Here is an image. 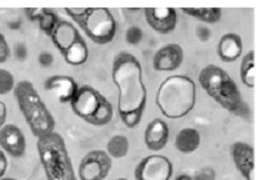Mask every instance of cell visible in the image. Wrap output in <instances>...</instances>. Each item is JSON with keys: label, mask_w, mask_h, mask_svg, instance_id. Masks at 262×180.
I'll return each instance as SVG.
<instances>
[{"label": "cell", "mask_w": 262, "mask_h": 180, "mask_svg": "<svg viewBox=\"0 0 262 180\" xmlns=\"http://www.w3.org/2000/svg\"><path fill=\"white\" fill-rule=\"evenodd\" d=\"M241 78L242 83L250 89L255 87V52L252 50L242 58L241 64Z\"/></svg>", "instance_id": "22"}, {"label": "cell", "mask_w": 262, "mask_h": 180, "mask_svg": "<svg viewBox=\"0 0 262 180\" xmlns=\"http://www.w3.org/2000/svg\"><path fill=\"white\" fill-rule=\"evenodd\" d=\"M92 41L106 45L114 40L118 24L110 10L107 8H88V12L77 23Z\"/></svg>", "instance_id": "7"}, {"label": "cell", "mask_w": 262, "mask_h": 180, "mask_svg": "<svg viewBox=\"0 0 262 180\" xmlns=\"http://www.w3.org/2000/svg\"><path fill=\"white\" fill-rule=\"evenodd\" d=\"M45 90L53 93L60 103H71L78 92V84L68 76H50L44 81Z\"/></svg>", "instance_id": "14"}, {"label": "cell", "mask_w": 262, "mask_h": 180, "mask_svg": "<svg viewBox=\"0 0 262 180\" xmlns=\"http://www.w3.org/2000/svg\"><path fill=\"white\" fill-rule=\"evenodd\" d=\"M65 12L76 23L80 22L88 12V8H65Z\"/></svg>", "instance_id": "27"}, {"label": "cell", "mask_w": 262, "mask_h": 180, "mask_svg": "<svg viewBox=\"0 0 262 180\" xmlns=\"http://www.w3.org/2000/svg\"><path fill=\"white\" fill-rule=\"evenodd\" d=\"M8 111L6 104L0 100V129L6 123Z\"/></svg>", "instance_id": "32"}, {"label": "cell", "mask_w": 262, "mask_h": 180, "mask_svg": "<svg viewBox=\"0 0 262 180\" xmlns=\"http://www.w3.org/2000/svg\"><path fill=\"white\" fill-rule=\"evenodd\" d=\"M55 60V57L53 56L52 53H50L48 51H44L41 52L38 57H37V61L39 63V65L43 68H49L53 65Z\"/></svg>", "instance_id": "29"}, {"label": "cell", "mask_w": 262, "mask_h": 180, "mask_svg": "<svg viewBox=\"0 0 262 180\" xmlns=\"http://www.w3.org/2000/svg\"><path fill=\"white\" fill-rule=\"evenodd\" d=\"M70 104L76 117L93 126L109 124L114 117L113 105L107 97L89 85L79 87Z\"/></svg>", "instance_id": "6"}, {"label": "cell", "mask_w": 262, "mask_h": 180, "mask_svg": "<svg viewBox=\"0 0 262 180\" xmlns=\"http://www.w3.org/2000/svg\"><path fill=\"white\" fill-rule=\"evenodd\" d=\"M144 15L149 26L159 34L167 35L177 28L178 14L173 8H146Z\"/></svg>", "instance_id": "10"}, {"label": "cell", "mask_w": 262, "mask_h": 180, "mask_svg": "<svg viewBox=\"0 0 262 180\" xmlns=\"http://www.w3.org/2000/svg\"><path fill=\"white\" fill-rule=\"evenodd\" d=\"M62 56L65 61L72 66H80L86 62L89 56V50L84 38H79Z\"/></svg>", "instance_id": "20"}, {"label": "cell", "mask_w": 262, "mask_h": 180, "mask_svg": "<svg viewBox=\"0 0 262 180\" xmlns=\"http://www.w3.org/2000/svg\"><path fill=\"white\" fill-rule=\"evenodd\" d=\"M8 160L6 154L2 150H0V179L4 176L5 173L7 172Z\"/></svg>", "instance_id": "31"}, {"label": "cell", "mask_w": 262, "mask_h": 180, "mask_svg": "<svg viewBox=\"0 0 262 180\" xmlns=\"http://www.w3.org/2000/svg\"><path fill=\"white\" fill-rule=\"evenodd\" d=\"M0 180H17L16 179V178H14V177H4V176H3V177H2V178H1V179Z\"/></svg>", "instance_id": "34"}, {"label": "cell", "mask_w": 262, "mask_h": 180, "mask_svg": "<svg viewBox=\"0 0 262 180\" xmlns=\"http://www.w3.org/2000/svg\"><path fill=\"white\" fill-rule=\"evenodd\" d=\"M15 81L13 74L5 69H0V96L7 95L14 91Z\"/></svg>", "instance_id": "24"}, {"label": "cell", "mask_w": 262, "mask_h": 180, "mask_svg": "<svg viewBox=\"0 0 262 180\" xmlns=\"http://www.w3.org/2000/svg\"><path fill=\"white\" fill-rule=\"evenodd\" d=\"M112 158L102 150H94L83 158L79 168L78 176L80 180H104L110 173Z\"/></svg>", "instance_id": "8"}, {"label": "cell", "mask_w": 262, "mask_h": 180, "mask_svg": "<svg viewBox=\"0 0 262 180\" xmlns=\"http://www.w3.org/2000/svg\"><path fill=\"white\" fill-rule=\"evenodd\" d=\"M201 143L200 132L194 128H184L176 137L174 146L179 152L192 153L200 148Z\"/></svg>", "instance_id": "18"}, {"label": "cell", "mask_w": 262, "mask_h": 180, "mask_svg": "<svg viewBox=\"0 0 262 180\" xmlns=\"http://www.w3.org/2000/svg\"><path fill=\"white\" fill-rule=\"evenodd\" d=\"M0 147L9 155L20 159L26 152V138L16 125L5 124L0 129Z\"/></svg>", "instance_id": "11"}, {"label": "cell", "mask_w": 262, "mask_h": 180, "mask_svg": "<svg viewBox=\"0 0 262 180\" xmlns=\"http://www.w3.org/2000/svg\"><path fill=\"white\" fill-rule=\"evenodd\" d=\"M183 13L205 23H216L222 17L221 8H181Z\"/></svg>", "instance_id": "21"}, {"label": "cell", "mask_w": 262, "mask_h": 180, "mask_svg": "<svg viewBox=\"0 0 262 180\" xmlns=\"http://www.w3.org/2000/svg\"><path fill=\"white\" fill-rule=\"evenodd\" d=\"M231 155L242 176L246 180H255V150L252 146L236 141L231 146Z\"/></svg>", "instance_id": "12"}, {"label": "cell", "mask_w": 262, "mask_h": 180, "mask_svg": "<svg viewBox=\"0 0 262 180\" xmlns=\"http://www.w3.org/2000/svg\"><path fill=\"white\" fill-rule=\"evenodd\" d=\"M14 94L21 114L36 139L55 132V118L34 84L21 80L15 85Z\"/></svg>", "instance_id": "4"}, {"label": "cell", "mask_w": 262, "mask_h": 180, "mask_svg": "<svg viewBox=\"0 0 262 180\" xmlns=\"http://www.w3.org/2000/svg\"><path fill=\"white\" fill-rule=\"evenodd\" d=\"M107 153L113 159H122L128 154L130 143L123 134H116L107 143Z\"/></svg>", "instance_id": "23"}, {"label": "cell", "mask_w": 262, "mask_h": 180, "mask_svg": "<svg viewBox=\"0 0 262 180\" xmlns=\"http://www.w3.org/2000/svg\"><path fill=\"white\" fill-rule=\"evenodd\" d=\"M112 79L118 87V115L127 128L134 129L142 119L147 101L139 60L128 52L118 54L113 60Z\"/></svg>", "instance_id": "1"}, {"label": "cell", "mask_w": 262, "mask_h": 180, "mask_svg": "<svg viewBox=\"0 0 262 180\" xmlns=\"http://www.w3.org/2000/svg\"><path fill=\"white\" fill-rule=\"evenodd\" d=\"M117 180H128V179H126V178H118V179H117Z\"/></svg>", "instance_id": "35"}, {"label": "cell", "mask_w": 262, "mask_h": 180, "mask_svg": "<svg viewBox=\"0 0 262 180\" xmlns=\"http://www.w3.org/2000/svg\"><path fill=\"white\" fill-rule=\"evenodd\" d=\"M50 37L52 38V41L54 43L55 48L63 55L72 45H74L82 36L79 34L76 26L73 25L71 22L59 20Z\"/></svg>", "instance_id": "16"}, {"label": "cell", "mask_w": 262, "mask_h": 180, "mask_svg": "<svg viewBox=\"0 0 262 180\" xmlns=\"http://www.w3.org/2000/svg\"><path fill=\"white\" fill-rule=\"evenodd\" d=\"M243 43L241 35L228 33L221 36L217 46V54L223 62L236 61L242 55Z\"/></svg>", "instance_id": "17"}, {"label": "cell", "mask_w": 262, "mask_h": 180, "mask_svg": "<svg viewBox=\"0 0 262 180\" xmlns=\"http://www.w3.org/2000/svg\"><path fill=\"white\" fill-rule=\"evenodd\" d=\"M199 82L208 96L230 114L246 120L252 117L235 80L225 70L213 64L207 65L200 71Z\"/></svg>", "instance_id": "2"}, {"label": "cell", "mask_w": 262, "mask_h": 180, "mask_svg": "<svg viewBox=\"0 0 262 180\" xmlns=\"http://www.w3.org/2000/svg\"><path fill=\"white\" fill-rule=\"evenodd\" d=\"M184 59V51L182 47L170 43L158 50L152 58L154 69L159 72H172L179 69Z\"/></svg>", "instance_id": "13"}, {"label": "cell", "mask_w": 262, "mask_h": 180, "mask_svg": "<svg viewBox=\"0 0 262 180\" xmlns=\"http://www.w3.org/2000/svg\"><path fill=\"white\" fill-rule=\"evenodd\" d=\"M126 41L130 45H138L143 38V32L138 26H131L127 29L125 34Z\"/></svg>", "instance_id": "25"}, {"label": "cell", "mask_w": 262, "mask_h": 180, "mask_svg": "<svg viewBox=\"0 0 262 180\" xmlns=\"http://www.w3.org/2000/svg\"><path fill=\"white\" fill-rule=\"evenodd\" d=\"M195 33H196L198 38L201 42H207L211 38V35H212L211 30L206 26H203V25L199 26L195 30Z\"/></svg>", "instance_id": "30"}, {"label": "cell", "mask_w": 262, "mask_h": 180, "mask_svg": "<svg viewBox=\"0 0 262 180\" xmlns=\"http://www.w3.org/2000/svg\"><path fill=\"white\" fill-rule=\"evenodd\" d=\"M36 148L47 180H77L61 134L53 132L37 139Z\"/></svg>", "instance_id": "5"}, {"label": "cell", "mask_w": 262, "mask_h": 180, "mask_svg": "<svg viewBox=\"0 0 262 180\" xmlns=\"http://www.w3.org/2000/svg\"><path fill=\"white\" fill-rule=\"evenodd\" d=\"M10 56V47L5 36L0 32V64L5 63Z\"/></svg>", "instance_id": "28"}, {"label": "cell", "mask_w": 262, "mask_h": 180, "mask_svg": "<svg viewBox=\"0 0 262 180\" xmlns=\"http://www.w3.org/2000/svg\"><path fill=\"white\" fill-rule=\"evenodd\" d=\"M176 180H193V178H192L191 175L184 173V174H180V175H179V176L176 178Z\"/></svg>", "instance_id": "33"}, {"label": "cell", "mask_w": 262, "mask_h": 180, "mask_svg": "<svg viewBox=\"0 0 262 180\" xmlns=\"http://www.w3.org/2000/svg\"><path fill=\"white\" fill-rule=\"evenodd\" d=\"M173 173L172 163L161 154L148 155L135 169L137 180H170Z\"/></svg>", "instance_id": "9"}, {"label": "cell", "mask_w": 262, "mask_h": 180, "mask_svg": "<svg viewBox=\"0 0 262 180\" xmlns=\"http://www.w3.org/2000/svg\"><path fill=\"white\" fill-rule=\"evenodd\" d=\"M169 133V127L165 121L160 118H155L145 129V145L151 151L159 152L167 145Z\"/></svg>", "instance_id": "15"}, {"label": "cell", "mask_w": 262, "mask_h": 180, "mask_svg": "<svg viewBox=\"0 0 262 180\" xmlns=\"http://www.w3.org/2000/svg\"><path fill=\"white\" fill-rule=\"evenodd\" d=\"M193 180H214L215 179V172L212 168H203L200 171L195 172L192 176Z\"/></svg>", "instance_id": "26"}, {"label": "cell", "mask_w": 262, "mask_h": 180, "mask_svg": "<svg viewBox=\"0 0 262 180\" xmlns=\"http://www.w3.org/2000/svg\"><path fill=\"white\" fill-rule=\"evenodd\" d=\"M196 102V85L191 77L168 76L160 84L156 103L161 114L170 119H180L193 111Z\"/></svg>", "instance_id": "3"}, {"label": "cell", "mask_w": 262, "mask_h": 180, "mask_svg": "<svg viewBox=\"0 0 262 180\" xmlns=\"http://www.w3.org/2000/svg\"><path fill=\"white\" fill-rule=\"evenodd\" d=\"M28 15L30 19L33 21H37L39 28L43 33H45L48 36H51L55 26L58 23V17L53 11L39 8V9H27Z\"/></svg>", "instance_id": "19"}]
</instances>
